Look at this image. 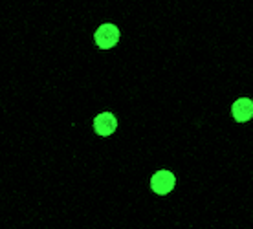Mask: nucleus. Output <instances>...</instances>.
I'll list each match as a JSON object with an SVG mask.
<instances>
[{
  "label": "nucleus",
  "mask_w": 253,
  "mask_h": 229,
  "mask_svg": "<svg viewBox=\"0 0 253 229\" xmlns=\"http://www.w3.org/2000/svg\"><path fill=\"white\" fill-rule=\"evenodd\" d=\"M94 42L101 51L114 50L121 42V28L114 22H103L94 32Z\"/></svg>",
  "instance_id": "obj_1"
},
{
  "label": "nucleus",
  "mask_w": 253,
  "mask_h": 229,
  "mask_svg": "<svg viewBox=\"0 0 253 229\" xmlns=\"http://www.w3.org/2000/svg\"><path fill=\"white\" fill-rule=\"evenodd\" d=\"M149 187L154 194L158 196H167L174 191L176 187V174L171 169H158V171L149 178Z\"/></svg>",
  "instance_id": "obj_2"
},
{
  "label": "nucleus",
  "mask_w": 253,
  "mask_h": 229,
  "mask_svg": "<svg viewBox=\"0 0 253 229\" xmlns=\"http://www.w3.org/2000/svg\"><path fill=\"white\" fill-rule=\"evenodd\" d=\"M92 127H94V132L99 136V138H110L118 132L120 128V121H118V115L110 110H103L92 119Z\"/></svg>",
  "instance_id": "obj_3"
},
{
  "label": "nucleus",
  "mask_w": 253,
  "mask_h": 229,
  "mask_svg": "<svg viewBox=\"0 0 253 229\" xmlns=\"http://www.w3.org/2000/svg\"><path fill=\"white\" fill-rule=\"evenodd\" d=\"M231 115L235 123H250L253 119V99L252 97H239L231 105Z\"/></svg>",
  "instance_id": "obj_4"
}]
</instances>
